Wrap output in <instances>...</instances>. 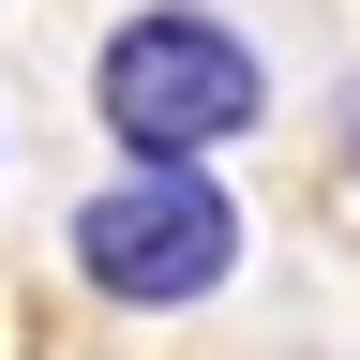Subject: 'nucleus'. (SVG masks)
<instances>
[{
  "label": "nucleus",
  "mask_w": 360,
  "mask_h": 360,
  "mask_svg": "<svg viewBox=\"0 0 360 360\" xmlns=\"http://www.w3.org/2000/svg\"><path fill=\"white\" fill-rule=\"evenodd\" d=\"M75 270L105 300H135V315L210 300L225 270H240V195L195 180V165H135V180H105V195L75 210Z\"/></svg>",
  "instance_id": "nucleus-2"
},
{
  "label": "nucleus",
  "mask_w": 360,
  "mask_h": 360,
  "mask_svg": "<svg viewBox=\"0 0 360 360\" xmlns=\"http://www.w3.org/2000/svg\"><path fill=\"white\" fill-rule=\"evenodd\" d=\"M90 105H105V135L135 165H195V150H225V135H255L270 75H255V45L225 15H135V30H105Z\"/></svg>",
  "instance_id": "nucleus-1"
}]
</instances>
